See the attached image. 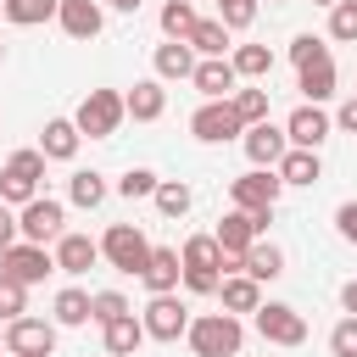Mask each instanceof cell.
<instances>
[{"mask_svg": "<svg viewBox=\"0 0 357 357\" xmlns=\"http://www.w3.org/2000/svg\"><path fill=\"white\" fill-rule=\"evenodd\" d=\"M329 39H357V0L329 6Z\"/></svg>", "mask_w": 357, "mask_h": 357, "instance_id": "cell-37", "label": "cell"}, {"mask_svg": "<svg viewBox=\"0 0 357 357\" xmlns=\"http://www.w3.org/2000/svg\"><path fill=\"white\" fill-rule=\"evenodd\" d=\"M257 335L268 346H301L307 340V318L296 307H284V301H262L257 307Z\"/></svg>", "mask_w": 357, "mask_h": 357, "instance_id": "cell-6", "label": "cell"}, {"mask_svg": "<svg viewBox=\"0 0 357 357\" xmlns=\"http://www.w3.org/2000/svg\"><path fill=\"white\" fill-rule=\"evenodd\" d=\"M0 268H6L11 279H22V284H39V279L56 268V257H50L45 245H33V240H17V245L0 251Z\"/></svg>", "mask_w": 357, "mask_h": 357, "instance_id": "cell-11", "label": "cell"}, {"mask_svg": "<svg viewBox=\"0 0 357 357\" xmlns=\"http://www.w3.org/2000/svg\"><path fill=\"white\" fill-rule=\"evenodd\" d=\"M56 22L73 33V39H95L106 28V11L95 0H56Z\"/></svg>", "mask_w": 357, "mask_h": 357, "instance_id": "cell-16", "label": "cell"}, {"mask_svg": "<svg viewBox=\"0 0 357 357\" xmlns=\"http://www.w3.org/2000/svg\"><path fill=\"white\" fill-rule=\"evenodd\" d=\"M190 73H195V50L184 39L156 45V78H190Z\"/></svg>", "mask_w": 357, "mask_h": 357, "instance_id": "cell-27", "label": "cell"}, {"mask_svg": "<svg viewBox=\"0 0 357 357\" xmlns=\"http://www.w3.org/2000/svg\"><path fill=\"white\" fill-rule=\"evenodd\" d=\"M78 139H84V134H78L73 117H50L45 134H39V151H45V162H67V156L78 151Z\"/></svg>", "mask_w": 357, "mask_h": 357, "instance_id": "cell-21", "label": "cell"}, {"mask_svg": "<svg viewBox=\"0 0 357 357\" xmlns=\"http://www.w3.org/2000/svg\"><path fill=\"white\" fill-rule=\"evenodd\" d=\"M190 134H195V139H206V145H223V139L245 134V123L234 117V106H229V100H206V106L190 117Z\"/></svg>", "mask_w": 357, "mask_h": 357, "instance_id": "cell-10", "label": "cell"}, {"mask_svg": "<svg viewBox=\"0 0 357 357\" xmlns=\"http://www.w3.org/2000/svg\"><path fill=\"white\" fill-rule=\"evenodd\" d=\"M0 61H6V45H0Z\"/></svg>", "mask_w": 357, "mask_h": 357, "instance_id": "cell-49", "label": "cell"}, {"mask_svg": "<svg viewBox=\"0 0 357 357\" xmlns=\"http://www.w3.org/2000/svg\"><path fill=\"white\" fill-rule=\"evenodd\" d=\"M296 73H301V84H296V89H301V95H307L312 106L335 95V61H329V56H318V61H301Z\"/></svg>", "mask_w": 357, "mask_h": 357, "instance_id": "cell-22", "label": "cell"}, {"mask_svg": "<svg viewBox=\"0 0 357 357\" xmlns=\"http://www.w3.org/2000/svg\"><path fill=\"white\" fill-rule=\"evenodd\" d=\"M318 56H329L318 33H296V39H290V61H296V67H301V61H318Z\"/></svg>", "mask_w": 357, "mask_h": 357, "instance_id": "cell-42", "label": "cell"}, {"mask_svg": "<svg viewBox=\"0 0 357 357\" xmlns=\"http://www.w3.org/2000/svg\"><path fill=\"white\" fill-rule=\"evenodd\" d=\"M312 6H335V0H312Z\"/></svg>", "mask_w": 357, "mask_h": 357, "instance_id": "cell-48", "label": "cell"}, {"mask_svg": "<svg viewBox=\"0 0 357 357\" xmlns=\"http://www.w3.org/2000/svg\"><path fill=\"white\" fill-rule=\"evenodd\" d=\"M123 312H128V301H123L117 290H95V296H89V318H95V324H112V318H123Z\"/></svg>", "mask_w": 357, "mask_h": 357, "instance_id": "cell-38", "label": "cell"}, {"mask_svg": "<svg viewBox=\"0 0 357 357\" xmlns=\"http://www.w3.org/2000/svg\"><path fill=\"white\" fill-rule=\"evenodd\" d=\"M279 190H284V178H279L273 167H251V173H240V178L229 184V195H234L240 212H273Z\"/></svg>", "mask_w": 357, "mask_h": 357, "instance_id": "cell-5", "label": "cell"}, {"mask_svg": "<svg viewBox=\"0 0 357 357\" xmlns=\"http://www.w3.org/2000/svg\"><path fill=\"white\" fill-rule=\"evenodd\" d=\"M212 240L223 245V262H229V273H240V257H245V251H251V240H257V218L234 206V212L218 223V234H212Z\"/></svg>", "mask_w": 357, "mask_h": 357, "instance_id": "cell-12", "label": "cell"}, {"mask_svg": "<svg viewBox=\"0 0 357 357\" xmlns=\"http://www.w3.org/2000/svg\"><path fill=\"white\" fill-rule=\"evenodd\" d=\"M22 312H28V284L0 268V318L11 324V318H22Z\"/></svg>", "mask_w": 357, "mask_h": 357, "instance_id": "cell-35", "label": "cell"}, {"mask_svg": "<svg viewBox=\"0 0 357 357\" xmlns=\"http://www.w3.org/2000/svg\"><path fill=\"white\" fill-rule=\"evenodd\" d=\"M218 296H223V312H257L262 307V284L251 273H223L218 279Z\"/></svg>", "mask_w": 357, "mask_h": 357, "instance_id": "cell-20", "label": "cell"}, {"mask_svg": "<svg viewBox=\"0 0 357 357\" xmlns=\"http://www.w3.org/2000/svg\"><path fill=\"white\" fill-rule=\"evenodd\" d=\"M156 190V173L151 167H128L123 178H117V195H128V201H139V195H151Z\"/></svg>", "mask_w": 357, "mask_h": 357, "instance_id": "cell-39", "label": "cell"}, {"mask_svg": "<svg viewBox=\"0 0 357 357\" xmlns=\"http://www.w3.org/2000/svg\"><path fill=\"white\" fill-rule=\"evenodd\" d=\"M195 22H201V17H195L190 0H167V6H162V33H167V39H190Z\"/></svg>", "mask_w": 357, "mask_h": 357, "instance_id": "cell-33", "label": "cell"}, {"mask_svg": "<svg viewBox=\"0 0 357 357\" xmlns=\"http://www.w3.org/2000/svg\"><path fill=\"white\" fill-rule=\"evenodd\" d=\"M279 178H284V184H318V178H324V167H318V151H301V145H290V151L279 156Z\"/></svg>", "mask_w": 357, "mask_h": 357, "instance_id": "cell-24", "label": "cell"}, {"mask_svg": "<svg viewBox=\"0 0 357 357\" xmlns=\"http://www.w3.org/2000/svg\"><path fill=\"white\" fill-rule=\"evenodd\" d=\"M284 139H290V145H301V151H318V145L329 139V117L307 100V106H296V112L284 117Z\"/></svg>", "mask_w": 357, "mask_h": 357, "instance_id": "cell-14", "label": "cell"}, {"mask_svg": "<svg viewBox=\"0 0 357 357\" xmlns=\"http://www.w3.org/2000/svg\"><path fill=\"white\" fill-rule=\"evenodd\" d=\"M139 279L151 284V296H162V290H178V279H184V262H178V251H173V245H151V262L139 268Z\"/></svg>", "mask_w": 357, "mask_h": 357, "instance_id": "cell-18", "label": "cell"}, {"mask_svg": "<svg viewBox=\"0 0 357 357\" xmlns=\"http://www.w3.org/2000/svg\"><path fill=\"white\" fill-rule=\"evenodd\" d=\"M6 245H17V218H11V206L0 201V251Z\"/></svg>", "mask_w": 357, "mask_h": 357, "instance_id": "cell-44", "label": "cell"}, {"mask_svg": "<svg viewBox=\"0 0 357 357\" xmlns=\"http://www.w3.org/2000/svg\"><path fill=\"white\" fill-rule=\"evenodd\" d=\"M145 335L151 340H178L184 329H190V307L173 296V290H162V296H151V307H145Z\"/></svg>", "mask_w": 357, "mask_h": 357, "instance_id": "cell-8", "label": "cell"}, {"mask_svg": "<svg viewBox=\"0 0 357 357\" xmlns=\"http://www.w3.org/2000/svg\"><path fill=\"white\" fill-rule=\"evenodd\" d=\"M67 195H73V206H100V201H106V178H100L95 167H78V173L67 178Z\"/></svg>", "mask_w": 357, "mask_h": 357, "instance_id": "cell-28", "label": "cell"}, {"mask_svg": "<svg viewBox=\"0 0 357 357\" xmlns=\"http://www.w3.org/2000/svg\"><path fill=\"white\" fill-rule=\"evenodd\" d=\"M123 112H128L134 123H156V117L167 112V89H162V78H139V84L123 95Z\"/></svg>", "mask_w": 357, "mask_h": 357, "instance_id": "cell-17", "label": "cell"}, {"mask_svg": "<svg viewBox=\"0 0 357 357\" xmlns=\"http://www.w3.org/2000/svg\"><path fill=\"white\" fill-rule=\"evenodd\" d=\"M61 223H67L61 201H50V195H33V201H22L17 234H22V240H33V245H45V240H56V234H61Z\"/></svg>", "mask_w": 357, "mask_h": 357, "instance_id": "cell-7", "label": "cell"}, {"mask_svg": "<svg viewBox=\"0 0 357 357\" xmlns=\"http://www.w3.org/2000/svg\"><path fill=\"white\" fill-rule=\"evenodd\" d=\"M229 106H234V117L251 128V123H262V117H268V89H234V95H229Z\"/></svg>", "mask_w": 357, "mask_h": 357, "instance_id": "cell-34", "label": "cell"}, {"mask_svg": "<svg viewBox=\"0 0 357 357\" xmlns=\"http://www.w3.org/2000/svg\"><path fill=\"white\" fill-rule=\"evenodd\" d=\"M128 112H123V95L117 89H89L84 100H78V134H89V139H106V134H117V123H123Z\"/></svg>", "mask_w": 357, "mask_h": 357, "instance_id": "cell-2", "label": "cell"}, {"mask_svg": "<svg viewBox=\"0 0 357 357\" xmlns=\"http://www.w3.org/2000/svg\"><path fill=\"white\" fill-rule=\"evenodd\" d=\"M184 335H190L195 357H240V340H245V329H240L234 312H206V318H195Z\"/></svg>", "mask_w": 357, "mask_h": 357, "instance_id": "cell-1", "label": "cell"}, {"mask_svg": "<svg viewBox=\"0 0 357 357\" xmlns=\"http://www.w3.org/2000/svg\"><path fill=\"white\" fill-rule=\"evenodd\" d=\"M240 273H251L257 284H262V279H279V273H284V251H279V245H262V240H251V251L240 257Z\"/></svg>", "mask_w": 357, "mask_h": 357, "instance_id": "cell-26", "label": "cell"}, {"mask_svg": "<svg viewBox=\"0 0 357 357\" xmlns=\"http://www.w3.org/2000/svg\"><path fill=\"white\" fill-rule=\"evenodd\" d=\"M240 139H245V156H251L257 167H279V156L290 151V139H284V128H273L268 117H262V123H251V128H245Z\"/></svg>", "mask_w": 357, "mask_h": 357, "instance_id": "cell-15", "label": "cell"}, {"mask_svg": "<svg viewBox=\"0 0 357 357\" xmlns=\"http://www.w3.org/2000/svg\"><path fill=\"white\" fill-rule=\"evenodd\" d=\"M95 257H100V245L89 240V234H56V268L61 273H89L95 268Z\"/></svg>", "mask_w": 357, "mask_h": 357, "instance_id": "cell-19", "label": "cell"}, {"mask_svg": "<svg viewBox=\"0 0 357 357\" xmlns=\"http://www.w3.org/2000/svg\"><path fill=\"white\" fill-rule=\"evenodd\" d=\"M257 17V0H218V22L223 28H251Z\"/></svg>", "mask_w": 357, "mask_h": 357, "instance_id": "cell-41", "label": "cell"}, {"mask_svg": "<svg viewBox=\"0 0 357 357\" xmlns=\"http://www.w3.org/2000/svg\"><path fill=\"white\" fill-rule=\"evenodd\" d=\"M39 178H45V151H17L6 167H0V201L11 206H22V201H33L39 195Z\"/></svg>", "mask_w": 357, "mask_h": 357, "instance_id": "cell-3", "label": "cell"}, {"mask_svg": "<svg viewBox=\"0 0 357 357\" xmlns=\"http://www.w3.org/2000/svg\"><path fill=\"white\" fill-rule=\"evenodd\" d=\"M335 123H340V128H346V134H357V95H351V100H346V106H340V117H335Z\"/></svg>", "mask_w": 357, "mask_h": 357, "instance_id": "cell-45", "label": "cell"}, {"mask_svg": "<svg viewBox=\"0 0 357 357\" xmlns=\"http://www.w3.org/2000/svg\"><path fill=\"white\" fill-rule=\"evenodd\" d=\"M340 307L357 318V279H346V284H340Z\"/></svg>", "mask_w": 357, "mask_h": 357, "instance_id": "cell-46", "label": "cell"}, {"mask_svg": "<svg viewBox=\"0 0 357 357\" xmlns=\"http://www.w3.org/2000/svg\"><path fill=\"white\" fill-rule=\"evenodd\" d=\"M329 351H335V357H357V318H351V312L329 329Z\"/></svg>", "mask_w": 357, "mask_h": 357, "instance_id": "cell-40", "label": "cell"}, {"mask_svg": "<svg viewBox=\"0 0 357 357\" xmlns=\"http://www.w3.org/2000/svg\"><path fill=\"white\" fill-rule=\"evenodd\" d=\"M0 11H6L17 28H33V22H50V17H56V0H0Z\"/></svg>", "mask_w": 357, "mask_h": 357, "instance_id": "cell-31", "label": "cell"}, {"mask_svg": "<svg viewBox=\"0 0 357 357\" xmlns=\"http://www.w3.org/2000/svg\"><path fill=\"white\" fill-rule=\"evenodd\" d=\"M184 45L201 50V56H223V50H229V28H223V22H195Z\"/></svg>", "mask_w": 357, "mask_h": 357, "instance_id": "cell-32", "label": "cell"}, {"mask_svg": "<svg viewBox=\"0 0 357 357\" xmlns=\"http://www.w3.org/2000/svg\"><path fill=\"white\" fill-rule=\"evenodd\" d=\"M56 324H67V329L89 324V296H84V290H61V296H56Z\"/></svg>", "mask_w": 357, "mask_h": 357, "instance_id": "cell-36", "label": "cell"}, {"mask_svg": "<svg viewBox=\"0 0 357 357\" xmlns=\"http://www.w3.org/2000/svg\"><path fill=\"white\" fill-rule=\"evenodd\" d=\"M178 262L195 268V273H218V268H223V245H218L212 234H190L184 251H178Z\"/></svg>", "mask_w": 357, "mask_h": 357, "instance_id": "cell-25", "label": "cell"}, {"mask_svg": "<svg viewBox=\"0 0 357 357\" xmlns=\"http://www.w3.org/2000/svg\"><path fill=\"white\" fill-rule=\"evenodd\" d=\"M190 84H195L206 100H229V95H234V84H240V73H234V61H229V56H206V61H195Z\"/></svg>", "mask_w": 357, "mask_h": 357, "instance_id": "cell-13", "label": "cell"}, {"mask_svg": "<svg viewBox=\"0 0 357 357\" xmlns=\"http://www.w3.org/2000/svg\"><path fill=\"white\" fill-rule=\"evenodd\" d=\"M112 6H117V11H139V0H112Z\"/></svg>", "mask_w": 357, "mask_h": 357, "instance_id": "cell-47", "label": "cell"}, {"mask_svg": "<svg viewBox=\"0 0 357 357\" xmlns=\"http://www.w3.org/2000/svg\"><path fill=\"white\" fill-rule=\"evenodd\" d=\"M100 257H106L117 273H139V268L151 262V240H145L134 223H112L106 240H100Z\"/></svg>", "mask_w": 357, "mask_h": 357, "instance_id": "cell-4", "label": "cell"}, {"mask_svg": "<svg viewBox=\"0 0 357 357\" xmlns=\"http://www.w3.org/2000/svg\"><path fill=\"white\" fill-rule=\"evenodd\" d=\"M335 229H340V240H346V245H357V201H340Z\"/></svg>", "mask_w": 357, "mask_h": 357, "instance_id": "cell-43", "label": "cell"}, {"mask_svg": "<svg viewBox=\"0 0 357 357\" xmlns=\"http://www.w3.org/2000/svg\"><path fill=\"white\" fill-rule=\"evenodd\" d=\"M229 61H234L240 78H268V73H273V50H268V45H240Z\"/></svg>", "mask_w": 357, "mask_h": 357, "instance_id": "cell-30", "label": "cell"}, {"mask_svg": "<svg viewBox=\"0 0 357 357\" xmlns=\"http://www.w3.org/2000/svg\"><path fill=\"white\" fill-rule=\"evenodd\" d=\"M100 329H106V351H112V357H134L139 340H145V324H139L134 312H123V318H112V324H100Z\"/></svg>", "mask_w": 357, "mask_h": 357, "instance_id": "cell-23", "label": "cell"}, {"mask_svg": "<svg viewBox=\"0 0 357 357\" xmlns=\"http://www.w3.org/2000/svg\"><path fill=\"white\" fill-rule=\"evenodd\" d=\"M6 351L11 357H50L56 351V329L45 318H11L6 324Z\"/></svg>", "mask_w": 357, "mask_h": 357, "instance_id": "cell-9", "label": "cell"}, {"mask_svg": "<svg viewBox=\"0 0 357 357\" xmlns=\"http://www.w3.org/2000/svg\"><path fill=\"white\" fill-rule=\"evenodd\" d=\"M151 201H156V212H162V218H184L195 195H190V184H178V178H167V184L156 178V190H151Z\"/></svg>", "mask_w": 357, "mask_h": 357, "instance_id": "cell-29", "label": "cell"}, {"mask_svg": "<svg viewBox=\"0 0 357 357\" xmlns=\"http://www.w3.org/2000/svg\"><path fill=\"white\" fill-rule=\"evenodd\" d=\"M273 6H284V0H273Z\"/></svg>", "mask_w": 357, "mask_h": 357, "instance_id": "cell-50", "label": "cell"}]
</instances>
